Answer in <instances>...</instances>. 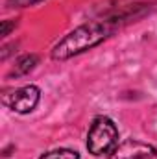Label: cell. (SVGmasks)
I'll return each mask as SVG.
<instances>
[{
    "label": "cell",
    "instance_id": "1",
    "mask_svg": "<svg viewBox=\"0 0 157 159\" xmlns=\"http://www.w3.org/2000/svg\"><path fill=\"white\" fill-rule=\"evenodd\" d=\"M115 32V20H91L85 22L72 32H69L63 39L52 48V59L65 61L78 54H83L107 39Z\"/></svg>",
    "mask_w": 157,
    "mask_h": 159
},
{
    "label": "cell",
    "instance_id": "2",
    "mask_svg": "<svg viewBox=\"0 0 157 159\" xmlns=\"http://www.w3.org/2000/svg\"><path fill=\"white\" fill-rule=\"evenodd\" d=\"M118 146V128L109 117L100 115L92 120L87 133V150L92 156H109Z\"/></svg>",
    "mask_w": 157,
    "mask_h": 159
},
{
    "label": "cell",
    "instance_id": "3",
    "mask_svg": "<svg viewBox=\"0 0 157 159\" xmlns=\"http://www.w3.org/2000/svg\"><path fill=\"white\" fill-rule=\"evenodd\" d=\"M39 98H41V91L37 85H24L17 91H13L11 94H4L2 102L13 109L15 113H30L37 107L39 104Z\"/></svg>",
    "mask_w": 157,
    "mask_h": 159
},
{
    "label": "cell",
    "instance_id": "4",
    "mask_svg": "<svg viewBox=\"0 0 157 159\" xmlns=\"http://www.w3.org/2000/svg\"><path fill=\"white\" fill-rule=\"evenodd\" d=\"M109 159H157V150L148 143L128 139L109 154Z\"/></svg>",
    "mask_w": 157,
    "mask_h": 159
},
{
    "label": "cell",
    "instance_id": "5",
    "mask_svg": "<svg viewBox=\"0 0 157 159\" xmlns=\"http://www.w3.org/2000/svg\"><path fill=\"white\" fill-rule=\"evenodd\" d=\"M37 63H39V57H37L35 54H26V56H22V57L17 61V65H15L11 76H24V74H28L30 70H34Z\"/></svg>",
    "mask_w": 157,
    "mask_h": 159
},
{
    "label": "cell",
    "instance_id": "6",
    "mask_svg": "<svg viewBox=\"0 0 157 159\" xmlns=\"http://www.w3.org/2000/svg\"><path fill=\"white\" fill-rule=\"evenodd\" d=\"M39 159H79V154L74 150H69V148H57V150L43 154Z\"/></svg>",
    "mask_w": 157,
    "mask_h": 159
},
{
    "label": "cell",
    "instance_id": "7",
    "mask_svg": "<svg viewBox=\"0 0 157 159\" xmlns=\"http://www.w3.org/2000/svg\"><path fill=\"white\" fill-rule=\"evenodd\" d=\"M39 2L43 0H7V7H26V6H34Z\"/></svg>",
    "mask_w": 157,
    "mask_h": 159
},
{
    "label": "cell",
    "instance_id": "8",
    "mask_svg": "<svg viewBox=\"0 0 157 159\" xmlns=\"http://www.w3.org/2000/svg\"><path fill=\"white\" fill-rule=\"evenodd\" d=\"M17 26V20H11V19H7V20H2V37H6V35H9V32L13 30Z\"/></svg>",
    "mask_w": 157,
    "mask_h": 159
}]
</instances>
